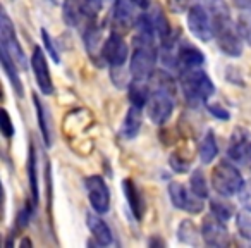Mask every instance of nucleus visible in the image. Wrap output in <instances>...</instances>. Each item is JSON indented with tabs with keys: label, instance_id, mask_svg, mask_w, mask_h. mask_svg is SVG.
Returning <instances> with one entry per match:
<instances>
[{
	"label": "nucleus",
	"instance_id": "1",
	"mask_svg": "<svg viewBox=\"0 0 251 248\" xmlns=\"http://www.w3.org/2000/svg\"><path fill=\"white\" fill-rule=\"evenodd\" d=\"M179 83H181L182 93H184L186 100L191 105L205 104L213 95V91H215L212 80L201 69V66L179 71Z\"/></svg>",
	"mask_w": 251,
	"mask_h": 248
},
{
	"label": "nucleus",
	"instance_id": "2",
	"mask_svg": "<svg viewBox=\"0 0 251 248\" xmlns=\"http://www.w3.org/2000/svg\"><path fill=\"white\" fill-rule=\"evenodd\" d=\"M212 186L220 196H232L237 195L243 188L244 179L237 167L229 161H220L215 167L212 169Z\"/></svg>",
	"mask_w": 251,
	"mask_h": 248
},
{
	"label": "nucleus",
	"instance_id": "3",
	"mask_svg": "<svg viewBox=\"0 0 251 248\" xmlns=\"http://www.w3.org/2000/svg\"><path fill=\"white\" fill-rule=\"evenodd\" d=\"M172 110H174V100H172L171 90L165 84H158L150 93V98L147 102L148 117L157 126H164L165 122L171 119Z\"/></svg>",
	"mask_w": 251,
	"mask_h": 248
},
{
	"label": "nucleus",
	"instance_id": "4",
	"mask_svg": "<svg viewBox=\"0 0 251 248\" xmlns=\"http://www.w3.org/2000/svg\"><path fill=\"white\" fill-rule=\"evenodd\" d=\"M0 43H2V52H5L12 60L16 62V66L19 69H28V59H26L25 50L21 49L16 36V29L12 21L9 19L7 12L2 11L0 14Z\"/></svg>",
	"mask_w": 251,
	"mask_h": 248
},
{
	"label": "nucleus",
	"instance_id": "5",
	"mask_svg": "<svg viewBox=\"0 0 251 248\" xmlns=\"http://www.w3.org/2000/svg\"><path fill=\"white\" fill-rule=\"evenodd\" d=\"M188 26L189 31L201 42H210L212 38H215L212 14L198 0H193V5L188 11Z\"/></svg>",
	"mask_w": 251,
	"mask_h": 248
},
{
	"label": "nucleus",
	"instance_id": "6",
	"mask_svg": "<svg viewBox=\"0 0 251 248\" xmlns=\"http://www.w3.org/2000/svg\"><path fill=\"white\" fill-rule=\"evenodd\" d=\"M169 196L176 209L186 210L189 214H200L203 210V198L196 195L191 188H186L181 183H171L169 185Z\"/></svg>",
	"mask_w": 251,
	"mask_h": 248
},
{
	"label": "nucleus",
	"instance_id": "7",
	"mask_svg": "<svg viewBox=\"0 0 251 248\" xmlns=\"http://www.w3.org/2000/svg\"><path fill=\"white\" fill-rule=\"evenodd\" d=\"M88 192V198H90L91 207L95 209V212L105 214L110 207V192L108 186L105 185L101 176H90L84 181Z\"/></svg>",
	"mask_w": 251,
	"mask_h": 248
},
{
	"label": "nucleus",
	"instance_id": "8",
	"mask_svg": "<svg viewBox=\"0 0 251 248\" xmlns=\"http://www.w3.org/2000/svg\"><path fill=\"white\" fill-rule=\"evenodd\" d=\"M129 50L126 45L124 38L119 33H112L107 40H105L103 47H101V57L105 59V62L112 67V69H119L122 64L127 60Z\"/></svg>",
	"mask_w": 251,
	"mask_h": 248
},
{
	"label": "nucleus",
	"instance_id": "9",
	"mask_svg": "<svg viewBox=\"0 0 251 248\" xmlns=\"http://www.w3.org/2000/svg\"><path fill=\"white\" fill-rule=\"evenodd\" d=\"M201 236L208 247H226V245H229V231L226 227V222L217 219L213 214L203 219Z\"/></svg>",
	"mask_w": 251,
	"mask_h": 248
},
{
	"label": "nucleus",
	"instance_id": "10",
	"mask_svg": "<svg viewBox=\"0 0 251 248\" xmlns=\"http://www.w3.org/2000/svg\"><path fill=\"white\" fill-rule=\"evenodd\" d=\"M227 154H229L232 162L248 165L251 157V135L243 128H237L232 133V137H230Z\"/></svg>",
	"mask_w": 251,
	"mask_h": 248
},
{
	"label": "nucleus",
	"instance_id": "11",
	"mask_svg": "<svg viewBox=\"0 0 251 248\" xmlns=\"http://www.w3.org/2000/svg\"><path fill=\"white\" fill-rule=\"evenodd\" d=\"M31 69L33 74L36 78L38 88L42 90V93L52 95L53 93V84H52V76H50L49 64H47V57L40 47H35L31 55Z\"/></svg>",
	"mask_w": 251,
	"mask_h": 248
},
{
	"label": "nucleus",
	"instance_id": "12",
	"mask_svg": "<svg viewBox=\"0 0 251 248\" xmlns=\"http://www.w3.org/2000/svg\"><path fill=\"white\" fill-rule=\"evenodd\" d=\"M203 54L189 43H181L176 50V66L179 67V71L203 66Z\"/></svg>",
	"mask_w": 251,
	"mask_h": 248
},
{
	"label": "nucleus",
	"instance_id": "13",
	"mask_svg": "<svg viewBox=\"0 0 251 248\" xmlns=\"http://www.w3.org/2000/svg\"><path fill=\"white\" fill-rule=\"evenodd\" d=\"M133 0H114V25L119 29H129L136 21Z\"/></svg>",
	"mask_w": 251,
	"mask_h": 248
},
{
	"label": "nucleus",
	"instance_id": "14",
	"mask_svg": "<svg viewBox=\"0 0 251 248\" xmlns=\"http://www.w3.org/2000/svg\"><path fill=\"white\" fill-rule=\"evenodd\" d=\"M98 212L95 214H88V227H90L91 234H93L95 241H97L98 245H101V247H108V245L112 243V240H114V236H112V231L110 227L107 226V222H105L101 217L97 216Z\"/></svg>",
	"mask_w": 251,
	"mask_h": 248
},
{
	"label": "nucleus",
	"instance_id": "15",
	"mask_svg": "<svg viewBox=\"0 0 251 248\" xmlns=\"http://www.w3.org/2000/svg\"><path fill=\"white\" fill-rule=\"evenodd\" d=\"M122 192H124V196L126 200H127V205H129L131 212L134 214V217L136 219H141L143 217V198H141L140 195V190H138V186L133 183V179H124L122 181Z\"/></svg>",
	"mask_w": 251,
	"mask_h": 248
},
{
	"label": "nucleus",
	"instance_id": "16",
	"mask_svg": "<svg viewBox=\"0 0 251 248\" xmlns=\"http://www.w3.org/2000/svg\"><path fill=\"white\" fill-rule=\"evenodd\" d=\"M141 122H143V117H141V107L131 105V109L127 110V114H126L124 126H122V135H124L127 140L136 138L141 130Z\"/></svg>",
	"mask_w": 251,
	"mask_h": 248
},
{
	"label": "nucleus",
	"instance_id": "17",
	"mask_svg": "<svg viewBox=\"0 0 251 248\" xmlns=\"http://www.w3.org/2000/svg\"><path fill=\"white\" fill-rule=\"evenodd\" d=\"M150 98V88L148 81L143 80H133L129 84V100L136 107H147V102Z\"/></svg>",
	"mask_w": 251,
	"mask_h": 248
},
{
	"label": "nucleus",
	"instance_id": "18",
	"mask_svg": "<svg viewBox=\"0 0 251 248\" xmlns=\"http://www.w3.org/2000/svg\"><path fill=\"white\" fill-rule=\"evenodd\" d=\"M0 59H2V67H4V73L7 74V78L11 80V84L14 88V91L18 93V97H25V90H23V83L19 80V74H18V66L16 62L7 55L5 52L0 54Z\"/></svg>",
	"mask_w": 251,
	"mask_h": 248
},
{
	"label": "nucleus",
	"instance_id": "19",
	"mask_svg": "<svg viewBox=\"0 0 251 248\" xmlns=\"http://www.w3.org/2000/svg\"><path fill=\"white\" fill-rule=\"evenodd\" d=\"M200 159H201L203 164H210L213 159L219 154V148H217V141L213 138V133H206L203 137L201 143H200Z\"/></svg>",
	"mask_w": 251,
	"mask_h": 248
},
{
	"label": "nucleus",
	"instance_id": "20",
	"mask_svg": "<svg viewBox=\"0 0 251 248\" xmlns=\"http://www.w3.org/2000/svg\"><path fill=\"white\" fill-rule=\"evenodd\" d=\"M177 238L182 241V243H188V245H196L198 243V229H196L195 222L193 220L184 219L181 222L177 229Z\"/></svg>",
	"mask_w": 251,
	"mask_h": 248
},
{
	"label": "nucleus",
	"instance_id": "21",
	"mask_svg": "<svg viewBox=\"0 0 251 248\" xmlns=\"http://www.w3.org/2000/svg\"><path fill=\"white\" fill-rule=\"evenodd\" d=\"M35 107H36V115H38V126L40 131H42V137L45 140L47 147H52V137H50V130L49 124H47V115H45V107L42 105L40 98L35 95Z\"/></svg>",
	"mask_w": 251,
	"mask_h": 248
},
{
	"label": "nucleus",
	"instance_id": "22",
	"mask_svg": "<svg viewBox=\"0 0 251 248\" xmlns=\"http://www.w3.org/2000/svg\"><path fill=\"white\" fill-rule=\"evenodd\" d=\"M28 174H29V185H31V195H33V205L38 203V178H36V157L35 148H29V161H28Z\"/></svg>",
	"mask_w": 251,
	"mask_h": 248
},
{
	"label": "nucleus",
	"instance_id": "23",
	"mask_svg": "<svg viewBox=\"0 0 251 248\" xmlns=\"http://www.w3.org/2000/svg\"><path fill=\"white\" fill-rule=\"evenodd\" d=\"M189 188L200 195L201 198H206L208 196V185H206V178L203 174V171H195L189 179Z\"/></svg>",
	"mask_w": 251,
	"mask_h": 248
},
{
	"label": "nucleus",
	"instance_id": "24",
	"mask_svg": "<svg viewBox=\"0 0 251 248\" xmlns=\"http://www.w3.org/2000/svg\"><path fill=\"white\" fill-rule=\"evenodd\" d=\"M210 209H212V214L217 217V219L220 220H229L230 217H232V205L227 202H224V200L217 198V200H212L210 202Z\"/></svg>",
	"mask_w": 251,
	"mask_h": 248
},
{
	"label": "nucleus",
	"instance_id": "25",
	"mask_svg": "<svg viewBox=\"0 0 251 248\" xmlns=\"http://www.w3.org/2000/svg\"><path fill=\"white\" fill-rule=\"evenodd\" d=\"M236 224H237V231H239L241 236L251 240V214H250V210L237 214Z\"/></svg>",
	"mask_w": 251,
	"mask_h": 248
},
{
	"label": "nucleus",
	"instance_id": "26",
	"mask_svg": "<svg viewBox=\"0 0 251 248\" xmlns=\"http://www.w3.org/2000/svg\"><path fill=\"white\" fill-rule=\"evenodd\" d=\"M42 40H43V45H45V49L49 50V55L53 59V62H59L60 57H59V50H57L55 43H53L52 36L49 35V31H47L45 28H42Z\"/></svg>",
	"mask_w": 251,
	"mask_h": 248
},
{
	"label": "nucleus",
	"instance_id": "27",
	"mask_svg": "<svg viewBox=\"0 0 251 248\" xmlns=\"http://www.w3.org/2000/svg\"><path fill=\"white\" fill-rule=\"evenodd\" d=\"M171 165L172 169H174L176 172H186L189 167V159H184V155H182V152H176V154H172L171 157Z\"/></svg>",
	"mask_w": 251,
	"mask_h": 248
},
{
	"label": "nucleus",
	"instance_id": "28",
	"mask_svg": "<svg viewBox=\"0 0 251 248\" xmlns=\"http://www.w3.org/2000/svg\"><path fill=\"white\" fill-rule=\"evenodd\" d=\"M237 196H239L241 205H243L244 209L250 210V212H251V181L244 183L243 188H241L239 193H237Z\"/></svg>",
	"mask_w": 251,
	"mask_h": 248
},
{
	"label": "nucleus",
	"instance_id": "29",
	"mask_svg": "<svg viewBox=\"0 0 251 248\" xmlns=\"http://www.w3.org/2000/svg\"><path fill=\"white\" fill-rule=\"evenodd\" d=\"M2 117H4V124H2V133H4L5 138H12L14 135V126H12L11 115L5 109H2Z\"/></svg>",
	"mask_w": 251,
	"mask_h": 248
},
{
	"label": "nucleus",
	"instance_id": "30",
	"mask_svg": "<svg viewBox=\"0 0 251 248\" xmlns=\"http://www.w3.org/2000/svg\"><path fill=\"white\" fill-rule=\"evenodd\" d=\"M206 109H208L210 114L215 115L217 119H224V121H227V119H229V112H227L226 109L222 107V105H219V104H208V105H206Z\"/></svg>",
	"mask_w": 251,
	"mask_h": 248
},
{
	"label": "nucleus",
	"instance_id": "31",
	"mask_svg": "<svg viewBox=\"0 0 251 248\" xmlns=\"http://www.w3.org/2000/svg\"><path fill=\"white\" fill-rule=\"evenodd\" d=\"M133 2L136 4V7H140V9H148L151 4V0H133Z\"/></svg>",
	"mask_w": 251,
	"mask_h": 248
},
{
	"label": "nucleus",
	"instance_id": "32",
	"mask_svg": "<svg viewBox=\"0 0 251 248\" xmlns=\"http://www.w3.org/2000/svg\"><path fill=\"white\" fill-rule=\"evenodd\" d=\"M236 4L239 7H251V0H236Z\"/></svg>",
	"mask_w": 251,
	"mask_h": 248
}]
</instances>
